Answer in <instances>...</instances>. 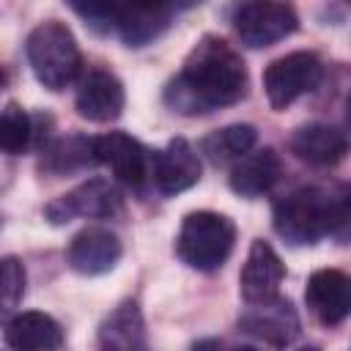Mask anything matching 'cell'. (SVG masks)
<instances>
[{
  "label": "cell",
  "mask_w": 351,
  "mask_h": 351,
  "mask_svg": "<svg viewBox=\"0 0 351 351\" xmlns=\"http://www.w3.org/2000/svg\"><path fill=\"white\" fill-rule=\"evenodd\" d=\"M247 93V66L219 36H203L184 60L181 74L167 88V101L178 112H206L236 104Z\"/></svg>",
  "instance_id": "cell-1"
},
{
  "label": "cell",
  "mask_w": 351,
  "mask_h": 351,
  "mask_svg": "<svg viewBox=\"0 0 351 351\" xmlns=\"http://www.w3.org/2000/svg\"><path fill=\"white\" fill-rule=\"evenodd\" d=\"M340 211V195L324 189H296L274 208V230L291 244H313L326 233H335Z\"/></svg>",
  "instance_id": "cell-2"
},
{
  "label": "cell",
  "mask_w": 351,
  "mask_h": 351,
  "mask_svg": "<svg viewBox=\"0 0 351 351\" xmlns=\"http://www.w3.org/2000/svg\"><path fill=\"white\" fill-rule=\"evenodd\" d=\"M27 60L36 80L49 90H63L74 82L82 58L71 30L63 22H44L27 36Z\"/></svg>",
  "instance_id": "cell-3"
},
{
  "label": "cell",
  "mask_w": 351,
  "mask_h": 351,
  "mask_svg": "<svg viewBox=\"0 0 351 351\" xmlns=\"http://www.w3.org/2000/svg\"><path fill=\"white\" fill-rule=\"evenodd\" d=\"M233 241H236V228L225 214L192 211L181 222L176 252L186 266L197 271H214L228 261Z\"/></svg>",
  "instance_id": "cell-4"
},
{
  "label": "cell",
  "mask_w": 351,
  "mask_h": 351,
  "mask_svg": "<svg viewBox=\"0 0 351 351\" xmlns=\"http://www.w3.org/2000/svg\"><path fill=\"white\" fill-rule=\"evenodd\" d=\"M324 66L318 60V55L313 52H288L277 60H271L263 71V88H266V99L274 110H285L288 104H293L299 96L310 93L318 82H321Z\"/></svg>",
  "instance_id": "cell-5"
},
{
  "label": "cell",
  "mask_w": 351,
  "mask_h": 351,
  "mask_svg": "<svg viewBox=\"0 0 351 351\" xmlns=\"http://www.w3.org/2000/svg\"><path fill=\"white\" fill-rule=\"evenodd\" d=\"M233 27L244 47L261 49L269 47L285 36H291L299 27V16L285 3H241L233 14Z\"/></svg>",
  "instance_id": "cell-6"
},
{
  "label": "cell",
  "mask_w": 351,
  "mask_h": 351,
  "mask_svg": "<svg viewBox=\"0 0 351 351\" xmlns=\"http://www.w3.org/2000/svg\"><path fill=\"white\" fill-rule=\"evenodd\" d=\"M93 154L96 162L107 165L112 176L129 186H140L145 176L154 167V156L129 134L123 132H107L93 140Z\"/></svg>",
  "instance_id": "cell-7"
},
{
  "label": "cell",
  "mask_w": 351,
  "mask_h": 351,
  "mask_svg": "<svg viewBox=\"0 0 351 351\" xmlns=\"http://www.w3.org/2000/svg\"><path fill=\"white\" fill-rule=\"evenodd\" d=\"M285 277V266L280 261V255L271 250V244L266 241H252L247 261L241 266V296L247 304H261V302H271L277 299L280 282Z\"/></svg>",
  "instance_id": "cell-8"
},
{
  "label": "cell",
  "mask_w": 351,
  "mask_h": 351,
  "mask_svg": "<svg viewBox=\"0 0 351 351\" xmlns=\"http://www.w3.org/2000/svg\"><path fill=\"white\" fill-rule=\"evenodd\" d=\"M121 211V197L115 186L101 178H90L71 189L69 195L49 203L47 217L52 222H69L71 217H112Z\"/></svg>",
  "instance_id": "cell-9"
},
{
  "label": "cell",
  "mask_w": 351,
  "mask_h": 351,
  "mask_svg": "<svg viewBox=\"0 0 351 351\" xmlns=\"http://www.w3.org/2000/svg\"><path fill=\"white\" fill-rule=\"evenodd\" d=\"M151 176L162 195H178L197 184L200 178V156L184 137H173L165 151L154 154Z\"/></svg>",
  "instance_id": "cell-10"
},
{
  "label": "cell",
  "mask_w": 351,
  "mask_h": 351,
  "mask_svg": "<svg viewBox=\"0 0 351 351\" xmlns=\"http://www.w3.org/2000/svg\"><path fill=\"white\" fill-rule=\"evenodd\" d=\"M307 307L324 324H340L351 315V274L340 269H318L307 280Z\"/></svg>",
  "instance_id": "cell-11"
},
{
  "label": "cell",
  "mask_w": 351,
  "mask_h": 351,
  "mask_svg": "<svg viewBox=\"0 0 351 351\" xmlns=\"http://www.w3.org/2000/svg\"><path fill=\"white\" fill-rule=\"evenodd\" d=\"M118 258H121V241L112 230H104V228L80 230L66 250L69 266L88 277L110 271L118 263Z\"/></svg>",
  "instance_id": "cell-12"
},
{
  "label": "cell",
  "mask_w": 351,
  "mask_h": 351,
  "mask_svg": "<svg viewBox=\"0 0 351 351\" xmlns=\"http://www.w3.org/2000/svg\"><path fill=\"white\" fill-rule=\"evenodd\" d=\"M123 101L126 96H123L121 80L104 69H90L77 93V112L88 121L107 123L121 115Z\"/></svg>",
  "instance_id": "cell-13"
},
{
  "label": "cell",
  "mask_w": 351,
  "mask_h": 351,
  "mask_svg": "<svg viewBox=\"0 0 351 351\" xmlns=\"http://www.w3.org/2000/svg\"><path fill=\"white\" fill-rule=\"evenodd\" d=\"M239 326L271 346H288L299 335V315L288 299L277 296L271 302L250 304V310L241 315Z\"/></svg>",
  "instance_id": "cell-14"
},
{
  "label": "cell",
  "mask_w": 351,
  "mask_h": 351,
  "mask_svg": "<svg viewBox=\"0 0 351 351\" xmlns=\"http://www.w3.org/2000/svg\"><path fill=\"white\" fill-rule=\"evenodd\" d=\"M291 154L307 165L315 167H329L337 165L348 154V140L340 129L326 126V123H307L296 129L288 140Z\"/></svg>",
  "instance_id": "cell-15"
},
{
  "label": "cell",
  "mask_w": 351,
  "mask_h": 351,
  "mask_svg": "<svg viewBox=\"0 0 351 351\" xmlns=\"http://www.w3.org/2000/svg\"><path fill=\"white\" fill-rule=\"evenodd\" d=\"M99 351H148L145 321L137 302H121L99 326Z\"/></svg>",
  "instance_id": "cell-16"
},
{
  "label": "cell",
  "mask_w": 351,
  "mask_h": 351,
  "mask_svg": "<svg viewBox=\"0 0 351 351\" xmlns=\"http://www.w3.org/2000/svg\"><path fill=\"white\" fill-rule=\"evenodd\" d=\"M5 343L14 351H58L63 346V329L52 315L27 310L5 324Z\"/></svg>",
  "instance_id": "cell-17"
},
{
  "label": "cell",
  "mask_w": 351,
  "mask_h": 351,
  "mask_svg": "<svg viewBox=\"0 0 351 351\" xmlns=\"http://www.w3.org/2000/svg\"><path fill=\"white\" fill-rule=\"evenodd\" d=\"M173 8L162 3H132V5H118L115 16V30L129 47H145L156 36H162L170 25Z\"/></svg>",
  "instance_id": "cell-18"
},
{
  "label": "cell",
  "mask_w": 351,
  "mask_h": 351,
  "mask_svg": "<svg viewBox=\"0 0 351 351\" xmlns=\"http://www.w3.org/2000/svg\"><path fill=\"white\" fill-rule=\"evenodd\" d=\"M282 176V162L274 148H261L236 162L230 170V189L244 197H258L269 192Z\"/></svg>",
  "instance_id": "cell-19"
},
{
  "label": "cell",
  "mask_w": 351,
  "mask_h": 351,
  "mask_svg": "<svg viewBox=\"0 0 351 351\" xmlns=\"http://www.w3.org/2000/svg\"><path fill=\"white\" fill-rule=\"evenodd\" d=\"M255 129L250 123H233L225 129L211 132L208 137H203L200 151L211 159V162H228V159H241L250 154V148L255 145Z\"/></svg>",
  "instance_id": "cell-20"
},
{
  "label": "cell",
  "mask_w": 351,
  "mask_h": 351,
  "mask_svg": "<svg viewBox=\"0 0 351 351\" xmlns=\"http://www.w3.org/2000/svg\"><path fill=\"white\" fill-rule=\"evenodd\" d=\"M90 159H96V154H93V140L74 134V137H66V140L55 143V145L47 151L44 167L52 170V173H71V170L88 165Z\"/></svg>",
  "instance_id": "cell-21"
},
{
  "label": "cell",
  "mask_w": 351,
  "mask_h": 351,
  "mask_svg": "<svg viewBox=\"0 0 351 351\" xmlns=\"http://www.w3.org/2000/svg\"><path fill=\"white\" fill-rule=\"evenodd\" d=\"M30 137H33V126H30L27 112L19 104L8 101L5 110H3V118H0V145H3V151L22 154L27 148Z\"/></svg>",
  "instance_id": "cell-22"
},
{
  "label": "cell",
  "mask_w": 351,
  "mask_h": 351,
  "mask_svg": "<svg viewBox=\"0 0 351 351\" xmlns=\"http://www.w3.org/2000/svg\"><path fill=\"white\" fill-rule=\"evenodd\" d=\"M25 293V269L22 263L8 255L3 258V304L5 307H14Z\"/></svg>",
  "instance_id": "cell-23"
},
{
  "label": "cell",
  "mask_w": 351,
  "mask_h": 351,
  "mask_svg": "<svg viewBox=\"0 0 351 351\" xmlns=\"http://www.w3.org/2000/svg\"><path fill=\"white\" fill-rule=\"evenodd\" d=\"M192 351H217V343H211V340H206V343H197Z\"/></svg>",
  "instance_id": "cell-24"
},
{
  "label": "cell",
  "mask_w": 351,
  "mask_h": 351,
  "mask_svg": "<svg viewBox=\"0 0 351 351\" xmlns=\"http://www.w3.org/2000/svg\"><path fill=\"white\" fill-rule=\"evenodd\" d=\"M346 110H348V126H351V96H348V104H346Z\"/></svg>",
  "instance_id": "cell-25"
},
{
  "label": "cell",
  "mask_w": 351,
  "mask_h": 351,
  "mask_svg": "<svg viewBox=\"0 0 351 351\" xmlns=\"http://www.w3.org/2000/svg\"><path fill=\"white\" fill-rule=\"evenodd\" d=\"M236 351H255V348H236Z\"/></svg>",
  "instance_id": "cell-26"
},
{
  "label": "cell",
  "mask_w": 351,
  "mask_h": 351,
  "mask_svg": "<svg viewBox=\"0 0 351 351\" xmlns=\"http://www.w3.org/2000/svg\"><path fill=\"white\" fill-rule=\"evenodd\" d=\"M302 351H318V348H302Z\"/></svg>",
  "instance_id": "cell-27"
}]
</instances>
